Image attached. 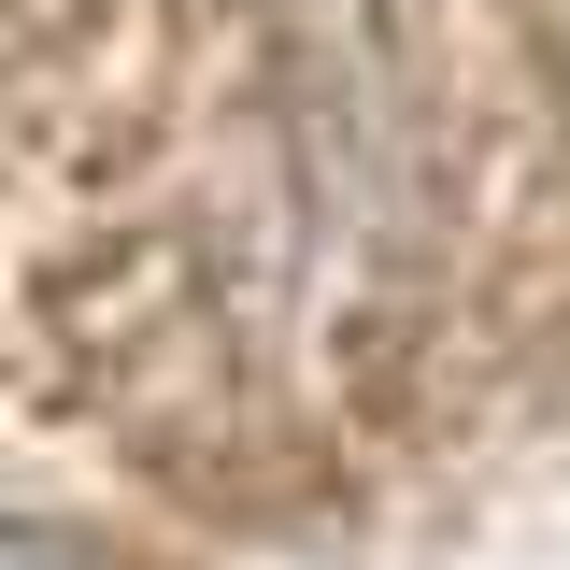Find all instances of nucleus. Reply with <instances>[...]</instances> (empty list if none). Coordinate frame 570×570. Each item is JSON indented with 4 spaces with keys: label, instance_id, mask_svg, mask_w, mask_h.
<instances>
[{
    "label": "nucleus",
    "instance_id": "nucleus-1",
    "mask_svg": "<svg viewBox=\"0 0 570 570\" xmlns=\"http://www.w3.org/2000/svg\"><path fill=\"white\" fill-rule=\"evenodd\" d=\"M0 570H86L71 542H0Z\"/></svg>",
    "mask_w": 570,
    "mask_h": 570
}]
</instances>
